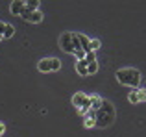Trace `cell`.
<instances>
[{
	"label": "cell",
	"mask_w": 146,
	"mask_h": 137,
	"mask_svg": "<svg viewBox=\"0 0 146 137\" xmlns=\"http://www.w3.org/2000/svg\"><path fill=\"white\" fill-rule=\"evenodd\" d=\"M2 39H4V37H2V35H0V41H2Z\"/></svg>",
	"instance_id": "22"
},
{
	"label": "cell",
	"mask_w": 146,
	"mask_h": 137,
	"mask_svg": "<svg viewBox=\"0 0 146 137\" xmlns=\"http://www.w3.org/2000/svg\"><path fill=\"white\" fill-rule=\"evenodd\" d=\"M59 47L63 48L67 54H74V45H72V32H65L59 37Z\"/></svg>",
	"instance_id": "5"
},
{
	"label": "cell",
	"mask_w": 146,
	"mask_h": 137,
	"mask_svg": "<svg viewBox=\"0 0 146 137\" xmlns=\"http://www.w3.org/2000/svg\"><path fill=\"white\" fill-rule=\"evenodd\" d=\"M100 48V41L98 39H91V52H96Z\"/></svg>",
	"instance_id": "17"
},
{
	"label": "cell",
	"mask_w": 146,
	"mask_h": 137,
	"mask_svg": "<svg viewBox=\"0 0 146 137\" xmlns=\"http://www.w3.org/2000/svg\"><path fill=\"white\" fill-rule=\"evenodd\" d=\"M83 124H85V128H93V126H96V124H94V111L91 113V115H87V117H85V122H83Z\"/></svg>",
	"instance_id": "14"
},
{
	"label": "cell",
	"mask_w": 146,
	"mask_h": 137,
	"mask_svg": "<svg viewBox=\"0 0 146 137\" xmlns=\"http://www.w3.org/2000/svg\"><path fill=\"white\" fill-rule=\"evenodd\" d=\"M15 35V28L11 24H6V30H4V39H9V37Z\"/></svg>",
	"instance_id": "13"
},
{
	"label": "cell",
	"mask_w": 146,
	"mask_h": 137,
	"mask_svg": "<svg viewBox=\"0 0 146 137\" xmlns=\"http://www.w3.org/2000/svg\"><path fill=\"white\" fill-rule=\"evenodd\" d=\"M89 100H91V109H93V111H96V109L100 108V106H102V98L98 96V94H93V96H89Z\"/></svg>",
	"instance_id": "9"
},
{
	"label": "cell",
	"mask_w": 146,
	"mask_h": 137,
	"mask_svg": "<svg viewBox=\"0 0 146 137\" xmlns=\"http://www.w3.org/2000/svg\"><path fill=\"white\" fill-rule=\"evenodd\" d=\"M115 115H117V113H115L113 104H111L109 100H104L102 106L94 111V124L100 126V128H107L115 122Z\"/></svg>",
	"instance_id": "1"
},
{
	"label": "cell",
	"mask_w": 146,
	"mask_h": 137,
	"mask_svg": "<svg viewBox=\"0 0 146 137\" xmlns=\"http://www.w3.org/2000/svg\"><path fill=\"white\" fill-rule=\"evenodd\" d=\"M4 130H6V126H4V124H2V122H0V135H2V134H4Z\"/></svg>",
	"instance_id": "21"
},
{
	"label": "cell",
	"mask_w": 146,
	"mask_h": 137,
	"mask_svg": "<svg viewBox=\"0 0 146 137\" xmlns=\"http://www.w3.org/2000/svg\"><path fill=\"white\" fill-rule=\"evenodd\" d=\"M76 72H78L80 76H89L87 74V61L85 59H82V61L76 63Z\"/></svg>",
	"instance_id": "8"
},
{
	"label": "cell",
	"mask_w": 146,
	"mask_h": 137,
	"mask_svg": "<svg viewBox=\"0 0 146 137\" xmlns=\"http://www.w3.org/2000/svg\"><path fill=\"white\" fill-rule=\"evenodd\" d=\"M146 100V89H139V102Z\"/></svg>",
	"instance_id": "19"
},
{
	"label": "cell",
	"mask_w": 146,
	"mask_h": 137,
	"mask_svg": "<svg viewBox=\"0 0 146 137\" xmlns=\"http://www.w3.org/2000/svg\"><path fill=\"white\" fill-rule=\"evenodd\" d=\"M72 104L78 108V111L82 113V115H85V113L91 109V100H89V96H87L85 93H76L74 96H72Z\"/></svg>",
	"instance_id": "3"
},
{
	"label": "cell",
	"mask_w": 146,
	"mask_h": 137,
	"mask_svg": "<svg viewBox=\"0 0 146 137\" xmlns=\"http://www.w3.org/2000/svg\"><path fill=\"white\" fill-rule=\"evenodd\" d=\"M28 21L39 24V22L43 21V13H41V11H32V13H30V17H28Z\"/></svg>",
	"instance_id": "10"
},
{
	"label": "cell",
	"mask_w": 146,
	"mask_h": 137,
	"mask_svg": "<svg viewBox=\"0 0 146 137\" xmlns=\"http://www.w3.org/2000/svg\"><path fill=\"white\" fill-rule=\"evenodd\" d=\"M37 68L41 72H52V70H59L61 68V61L57 58H44L37 63Z\"/></svg>",
	"instance_id": "4"
},
{
	"label": "cell",
	"mask_w": 146,
	"mask_h": 137,
	"mask_svg": "<svg viewBox=\"0 0 146 137\" xmlns=\"http://www.w3.org/2000/svg\"><path fill=\"white\" fill-rule=\"evenodd\" d=\"M4 30H6V22H0V35L4 37Z\"/></svg>",
	"instance_id": "20"
},
{
	"label": "cell",
	"mask_w": 146,
	"mask_h": 137,
	"mask_svg": "<svg viewBox=\"0 0 146 137\" xmlns=\"http://www.w3.org/2000/svg\"><path fill=\"white\" fill-rule=\"evenodd\" d=\"M78 35V41H80V47H82V50L85 52H91V41H89V37L87 35H83V33H76Z\"/></svg>",
	"instance_id": "6"
},
{
	"label": "cell",
	"mask_w": 146,
	"mask_h": 137,
	"mask_svg": "<svg viewBox=\"0 0 146 137\" xmlns=\"http://www.w3.org/2000/svg\"><path fill=\"white\" fill-rule=\"evenodd\" d=\"M128 100L131 102V104H137V102H139V89H133L131 93L128 94Z\"/></svg>",
	"instance_id": "12"
},
{
	"label": "cell",
	"mask_w": 146,
	"mask_h": 137,
	"mask_svg": "<svg viewBox=\"0 0 146 137\" xmlns=\"http://www.w3.org/2000/svg\"><path fill=\"white\" fill-rule=\"evenodd\" d=\"M11 13L13 15H21L22 9H24V0H15V2H11Z\"/></svg>",
	"instance_id": "7"
},
{
	"label": "cell",
	"mask_w": 146,
	"mask_h": 137,
	"mask_svg": "<svg viewBox=\"0 0 146 137\" xmlns=\"http://www.w3.org/2000/svg\"><path fill=\"white\" fill-rule=\"evenodd\" d=\"M24 7L28 11H39V0H28L24 2Z\"/></svg>",
	"instance_id": "11"
},
{
	"label": "cell",
	"mask_w": 146,
	"mask_h": 137,
	"mask_svg": "<svg viewBox=\"0 0 146 137\" xmlns=\"http://www.w3.org/2000/svg\"><path fill=\"white\" fill-rule=\"evenodd\" d=\"M117 80H118V83H122V85L137 87V85L141 83V72L137 70V68L126 67V68L117 70Z\"/></svg>",
	"instance_id": "2"
},
{
	"label": "cell",
	"mask_w": 146,
	"mask_h": 137,
	"mask_svg": "<svg viewBox=\"0 0 146 137\" xmlns=\"http://www.w3.org/2000/svg\"><path fill=\"white\" fill-rule=\"evenodd\" d=\"M98 70V63L94 61V63H89L87 65V74H94V72Z\"/></svg>",
	"instance_id": "16"
},
{
	"label": "cell",
	"mask_w": 146,
	"mask_h": 137,
	"mask_svg": "<svg viewBox=\"0 0 146 137\" xmlns=\"http://www.w3.org/2000/svg\"><path fill=\"white\" fill-rule=\"evenodd\" d=\"M85 61H87V65H89V63H94L96 61V54H94V52H87L85 54Z\"/></svg>",
	"instance_id": "15"
},
{
	"label": "cell",
	"mask_w": 146,
	"mask_h": 137,
	"mask_svg": "<svg viewBox=\"0 0 146 137\" xmlns=\"http://www.w3.org/2000/svg\"><path fill=\"white\" fill-rule=\"evenodd\" d=\"M74 56L78 58V61H82V59H85V52H83L82 48H78V50H74Z\"/></svg>",
	"instance_id": "18"
}]
</instances>
